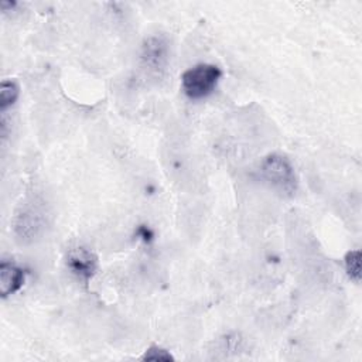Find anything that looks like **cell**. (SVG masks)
I'll return each mask as SVG.
<instances>
[{
    "label": "cell",
    "mask_w": 362,
    "mask_h": 362,
    "mask_svg": "<svg viewBox=\"0 0 362 362\" xmlns=\"http://www.w3.org/2000/svg\"><path fill=\"white\" fill-rule=\"evenodd\" d=\"M24 272L11 262L1 260L0 263V293L6 298L23 287Z\"/></svg>",
    "instance_id": "6"
},
{
    "label": "cell",
    "mask_w": 362,
    "mask_h": 362,
    "mask_svg": "<svg viewBox=\"0 0 362 362\" xmlns=\"http://www.w3.org/2000/svg\"><path fill=\"white\" fill-rule=\"evenodd\" d=\"M66 267L68 270L79 280L88 283L98 270V257L96 255L83 246L74 247L66 255Z\"/></svg>",
    "instance_id": "5"
},
{
    "label": "cell",
    "mask_w": 362,
    "mask_h": 362,
    "mask_svg": "<svg viewBox=\"0 0 362 362\" xmlns=\"http://www.w3.org/2000/svg\"><path fill=\"white\" fill-rule=\"evenodd\" d=\"M20 95V86L16 81L4 79L0 85V112L6 113L11 107Z\"/></svg>",
    "instance_id": "7"
},
{
    "label": "cell",
    "mask_w": 362,
    "mask_h": 362,
    "mask_svg": "<svg viewBox=\"0 0 362 362\" xmlns=\"http://www.w3.org/2000/svg\"><path fill=\"white\" fill-rule=\"evenodd\" d=\"M141 361H173V355L164 349V348H160L157 345H151L150 348H147L144 351V354L141 355L140 358Z\"/></svg>",
    "instance_id": "9"
},
{
    "label": "cell",
    "mask_w": 362,
    "mask_h": 362,
    "mask_svg": "<svg viewBox=\"0 0 362 362\" xmlns=\"http://www.w3.org/2000/svg\"><path fill=\"white\" fill-rule=\"evenodd\" d=\"M361 257H362V255H361L359 249L349 250L344 257L346 274L355 283H358L361 280Z\"/></svg>",
    "instance_id": "8"
},
{
    "label": "cell",
    "mask_w": 362,
    "mask_h": 362,
    "mask_svg": "<svg viewBox=\"0 0 362 362\" xmlns=\"http://www.w3.org/2000/svg\"><path fill=\"white\" fill-rule=\"evenodd\" d=\"M13 228L17 239L23 243L34 242L45 228V216L40 206L28 204L16 212Z\"/></svg>",
    "instance_id": "3"
},
{
    "label": "cell",
    "mask_w": 362,
    "mask_h": 362,
    "mask_svg": "<svg viewBox=\"0 0 362 362\" xmlns=\"http://www.w3.org/2000/svg\"><path fill=\"white\" fill-rule=\"evenodd\" d=\"M170 55L168 41L164 35H151L143 41L140 61L146 71L160 74L164 71Z\"/></svg>",
    "instance_id": "4"
},
{
    "label": "cell",
    "mask_w": 362,
    "mask_h": 362,
    "mask_svg": "<svg viewBox=\"0 0 362 362\" xmlns=\"http://www.w3.org/2000/svg\"><path fill=\"white\" fill-rule=\"evenodd\" d=\"M222 71L212 64H198L187 69L181 76L182 92L189 99H202L214 92Z\"/></svg>",
    "instance_id": "2"
},
{
    "label": "cell",
    "mask_w": 362,
    "mask_h": 362,
    "mask_svg": "<svg viewBox=\"0 0 362 362\" xmlns=\"http://www.w3.org/2000/svg\"><path fill=\"white\" fill-rule=\"evenodd\" d=\"M259 173L267 185L284 195H293L297 191L296 171L284 156L269 154L262 160Z\"/></svg>",
    "instance_id": "1"
}]
</instances>
